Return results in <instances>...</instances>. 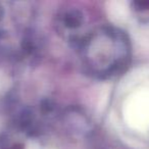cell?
<instances>
[{"mask_svg": "<svg viewBox=\"0 0 149 149\" xmlns=\"http://www.w3.org/2000/svg\"><path fill=\"white\" fill-rule=\"evenodd\" d=\"M135 10L144 21H149V1H140L134 3Z\"/></svg>", "mask_w": 149, "mask_h": 149, "instance_id": "obj_1", "label": "cell"}]
</instances>
